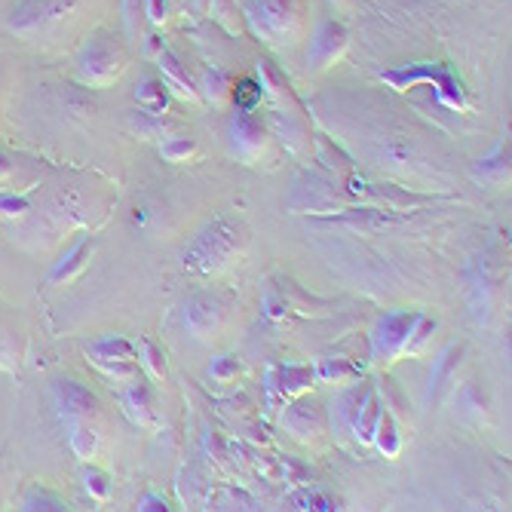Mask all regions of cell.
<instances>
[{
	"mask_svg": "<svg viewBox=\"0 0 512 512\" xmlns=\"http://www.w3.org/2000/svg\"><path fill=\"white\" fill-rule=\"evenodd\" d=\"M243 227L237 221H227V218H218L212 221L203 234L194 240V246L184 252V267L188 270H197V273H212V270H221L230 264L243 246Z\"/></svg>",
	"mask_w": 512,
	"mask_h": 512,
	"instance_id": "6da1fadb",
	"label": "cell"
},
{
	"mask_svg": "<svg viewBox=\"0 0 512 512\" xmlns=\"http://www.w3.org/2000/svg\"><path fill=\"white\" fill-rule=\"evenodd\" d=\"M249 19L270 43H289L298 34L301 10L298 0H249Z\"/></svg>",
	"mask_w": 512,
	"mask_h": 512,
	"instance_id": "7a4b0ae2",
	"label": "cell"
},
{
	"mask_svg": "<svg viewBox=\"0 0 512 512\" xmlns=\"http://www.w3.org/2000/svg\"><path fill=\"white\" fill-rule=\"evenodd\" d=\"M80 80L89 86H108L123 71V50L105 34L92 37L80 53Z\"/></svg>",
	"mask_w": 512,
	"mask_h": 512,
	"instance_id": "3957f363",
	"label": "cell"
},
{
	"mask_svg": "<svg viewBox=\"0 0 512 512\" xmlns=\"http://www.w3.org/2000/svg\"><path fill=\"white\" fill-rule=\"evenodd\" d=\"M71 7L74 0H19L7 19V28L22 37H34L50 25L62 22Z\"/></svg>",
	"mask_w": 512,
	"mask_h": 512,
	"instance_id": "277c9868",
	"label": "cell"
},
{
	"mask_svg": "<svg viewBox=\"0 0 512 512\" xmlns=\"http://www.w3.org/2000/svg\"><path fill=\"white\" fill-rule=\"evenodd\" d=\"M417 319H421V313H387V316L378 322L375 335H371V356L390 362L393 356L405 353L408 338H411V332H414Z\"/></svg>",
	"mask_w": 512,
	"mask_h": 512,
	"instance_id": "5b68a950",
	"label": "cell"
},
{
	"mask_svg": "<svg viewBox=\"0 0 512 512\" xmlns=\"http://www.w3.org/2000/svg\"><path fill=\"white\" fill-rule=\"evenodd\" d=\"M53 399H56V408L68 424H80V421H89V417L99 414L96 393L83 384H77V381H68V378L53 384Z\"/></svg>",
	"mask_w": 512,
	"mask_h": 512,
	"instance_id": "8992f818",
	"label": "cell"
},
{
	"mask_svg": "<svg viewBox=\"0 0 512 512\" xmlns=\"http://www.w3.org/2000/svg\"><path fill=\"white\" fill-rule=\"evenodd\" d=\"M436 80L439 83V96H442V102L445 105H451V108H463V92H460V86H457V80L451 77V71H445V68H430V65H421V68H414V71H387L384 74V80L387 83H393L396 89H405L408 83H414V80Z\"/></svg>",
	"mask_w": 512,
	"mask_h": 512,
	"instance_id": "52a82bcc",
	"label": "cell"
},
{
	"mask_svg": "<svg viewBox=\"0 0 512 512\" xmlns=\"http://www.w3.org/2000/svg\"><path fill=\"white\" fill-rule=\"evenodd\" d=\"M89 353H92V362H96L105 375L129 378L132 362H135V347L126 338H102L89 347Z\"/></svg>",
	"mask_w": 512,
	"mask_h": 512,
	"instance_id": "ba28073f",
	"label": "cell"
},
{
	"mask_svg": "<svg viewBox=\"0 0 512 512\" xmlns=\"http://www.w3.org/2000/svg\"><path fill=\"white\" fill-rule=\"evenodd\" d=\"M221 304L209 295H200V298H191L188 307H184V325L191 329V335L197 338H212L218 329H221Z\"/></svg>",
	"mask_w": 512,
	"mask_h": 512,
	"instance_id": "9c48e42d",
	"label": "cell"
},
{
	"mask_svg": "<svg viewBox=\"0 0 512 512\" xmlns=\"http://www.w3.org/2000/svg\"><path fill=\"white\" fill-rule=\"evenodd\" d=\"M230 142H234V151L243 160H255L264 151V129L255 117H249L243 111L234 117V123H230Z\"/></svg>",
	"mask_w": 512,
	"mask_h": 512,
	"instance_id": "30bf717a",
	"label": "cell"
},
{
	"mask_svg": "<svg viewBox=\"0 0 512 512\" xmlns=\"http://www.w3.org/2000/svg\"><path fill=\"white\" fill-rule=\"evenodd\" d=\"M123 408L135 424L151 427L154 424V393H151V387L142 381H132L123 393Z\"/></svg>",
	"mask_w": 512,
	"mask_h": 512,
	"instance_id": "8fae6325",
	"label": "cell"
},
{
	"mask_svg": "<svg viewBox=\"0 0 512 512\" xmlns=\"http://www.w3.org/2000/svg\"><path fill=\"white\" fill-rule=\"evenodd\" d=\"M344 40H347V34H344L341 25L325 22V25L319 28V34H316V40H313V65H316V68L329 65V62L344 50Z\"/></svg>",
	"mask_w": 512,
	"mask_h": 512,
	"instance_id": "7c38bea8",
	"label": "cell"
},
{
	"mask_svg": "<svg viewBox=\"0 0 512 512\" xmlns=\"http://www.w3.org/2000/svg\"><path fill=\"white\" fill-rule=\"evenodd\" d=\"M289 427L295 430V436H304V439L322 433L325 417H322L319 402H298V405H292V411H289Z\"/></svg>",
	"mask_w": 512,
	"mask_h": 512,
	"instance_id": "4fadbf2b",
	"label": "cell"
},
{
	"mask_svg": "<svg viewBox=\"0 0 512 512\" xmlns=\"http://www.w3.org/2000/svg\"><path fill=\"white\" fill-rule=\"evenodd\" d=\"M135 102H138V108H142L145 114H151V117L163 114V108H166V102H169L166 83L151 80V77L142 80V83H138V89H135Z\"/></svg>",
	"mask_w": 512,
	"mask_h": 512,
	"instance_id": "5bb4252c",
	"label": "cell"
},
{
	"mask_svg": "<svg viewBox=\"0 0 512 512\" xmlns=\"http://www.w3.org/2000/svg\"><path fill=\"white\" fill-rule=\"evenodd\" d=\"M89 252H92V243H89V240H83L80 246H74V249L56 264V270L50 273V283H68V279H74V276L86 267Z\"/></svg>",
	"mask_w": 512,
	"mask_h": 512,
	"instance_id": "9a60e30c",
	"label": "cell"
},
{
	"mask_svg": "<svg viewBox=\"0 0 512 512\" xmlns=\"http://www.w3.org/2000/svg\"><path fill=\"white\" fill-rule=\"evenodd\" d=\"M71 448H74V454H77L80 460H92V457H96V451H99V433L92 430L86 421L74 424V433H71Z\"/></svg>",
	"mask_w": 512,
	"mask_h": 512,
	"instance_id": "2e32d148",
	"label": "cell"
},
{
	"mask_svg": "<svg viewBox=\"0 0 512 512\" xmlns=\"http://www.w3.org/2000/svg\"><path fill=\"white\" fill-rule=\"evenodd\" d=\"M22 509L34 512V509H65V500L53 491H46L43 485H31L22 497Z\"/></svg>",
	"mask_w": 512,
	"mask_h": 512,
	"instance_id": "e0dca14e",
	"label": "cell"
},
{
	"mask_svg": "<svg viewBox=\"0 0 512 512\" xmlns=\"http://www.w3.org/2000/svg\"><path fill=\"white\" fill-rule=\"evenodd\" d=\"M378 445L387 457H396L399 454V433H396V424H393V417L390 414H381L378 417Z\"/></svg>",
	"mask_w": 512,
	"mask_h": 512,
	"instance_id": "ac0fdd59",
	"label": "cell"
},
{
	"mask_svg": "<svg viewBox=\"0 0 512 512\" xmlns=\"http://www.w3.org/2000/svg\"><path fill=\"white\" fill-rule=\"evenodd\" d=\"M289 506L292 509H335V500L319 491H298L289 497Z\"/></svg>",
	"mask_w": 512,
	"mask_h": 512,
	"instance_id": "d6986e66",
	"label": "cell"
},
{
	"mask_svg": "<svg viewBox=\"0 0 512 512\" xmlns=\"http://www.w3.org/2000/svg\"><path fill=\"white\" fill-rule=\"evenodd\" d=\"M310 381H313V371H310V368H295V365L283 368V390H286V393L304 390Z\"/></svg>",
	"mask_w": 512,
	"mask_h": 512,
	"instance_id": "ffe728a7",
	"label": "cell"
},
{
	"mask_svg": "<svg viewBox=\"0 0 512 512\" xmlns=\"http://www.w3.org/2000/svg\"><path fill=\"white\" fill-rule=\"evenodd\" d=\"M234 99H237V105H240L243 111H249V108H255V105L261 102V86H258L255 80H240V83H237V92H234Z\"/></svg>",
	"mask_w": 512,
	"mask_h": 512,
	"instance_id": "44dd1931",
	"label": "cell"
},
{
	"mask_svg": "<svg viewBox=\"0 0 512 512\" xmlns=\"http://www.w3.org/2000/svg\"><path fill=\"white\" fill-rule=\"evenodd\" d=\"M194 154V142L191 138H169V142L163 145V157L169 163H181V160H188Z\"/></svg>",
	"mask_w": 512,
	"mask_h": 512,
	"instance_id": "7402d4cb",
	"label": "cell"
},
{
	"mask_svg": "<svg viewBox=\"0 0 512 512\" xmlns=\"http://www.w3.org/2000/svg\"><path fill=\"white\" fill-rule=\"evenodd\" d=\"M209 371H212V378H215V381L227 384V381H234V378H237L240 362H237V356H221Z\"/></svg>",
	"mask_w": 512,
	"mask_h": 512,
	"instance_id": "603a6c76",
	"label": "cell"
},
{
	"mask_svg": "<svg viewBox=\"0 0 512 512\" xmlns=\"http://www.w3.org/2000/svg\"><path fill=\"white\" fill-rule=\"evenodd\" d=\"M25 212H31L28 197H16V194H4V197H0V215L16 218V215H25Z\"/></svg>",
	"mask_w": 512,
	"mask_h": 512,
	"instance_id": "cb8c5ba5",
	"label": "cell"
},
{
	"mask_svg": "<svg viewBox=\"0 0 512 512\" xmlns=\"http://www.w3.org/2000/svg\"><path fill=\"white\" fill-rule=\"evenodd\" d=\"M163 62H166L163 68H166V74H169V80H172V83L178 86V92H181V96H191V99H194V89H191V83H188V77H184V74H181V68H178V62H175L172 56H163Z\"/></svg>",
	"mask_w": 512,
	"mask_h": 512,
	"instance_id": "d4e9b609",
	"label": "cell"
},
{
	"mask_svg": "<svg viewBox=\"0 0 512 512\" xmlns=\"http://www.w3.org/2000/svg\"><path fill=\"white\" fill-rule=\"evenodd\" d=\"M86 488H89V494H96L99 500H105L108 497V491H111V485H108V476L105 473H99V470H86Z\"/></svg>",
	"mask_w": 512,
	"mask_h": 512,
	"instance_id": "484cf974",
	"label": "cell"
},
{
	"mask_svg": "<svg viewBox=\"0 0 512 512\" xmlns=\"http://www.w3.org/2000/svg\"><path fill=\"white\" fill-rule=\"evenodd\" d=\"M19 362V353H16V347L0 335V368H13Z\"/></svg>",
	"mask_w": 512,
	"mask_h": 512,
	"instance_id": "4316f807",
	"label": "cell"
},
{
	"mask_svg": "<svg viewBox=\"0 0 512 512\" xmlns=\"http://www.w3.org/2000/svg\"><path fill=\"white\" fill-rule=\"evenodd\" d=\"M145 350H148V365L154 368V375H157V378H163V375H166V362H163V353H160L154 344H145Z\"/></svg>",
	"mask_w": 512,
	"mask_h": 512,
	"instance_id": "83f0119b",
	"label": "cell"
},
{
	"mask_svg": "<svg viewBox=\"0 0 512 512\" xmlns=\"http://www.w3.org/2000/svg\"><path fill=\"white\" fill-rule=\"evenodd\" d=\"M10 175H13V160L7 154H0V181L10 178Z\"/></svg>",
	"mask_w": 512,
	"mask_h": 512,
	"instance_id": "f1b7e54d",
	"label": "cell"
},
{
	"mask_svg": "<svg viewBox=\"0 0 512 512\" xmlns=\"http://www.w3.org/2000/svg\"><path fill=\"white\" fill-rule=\"evenodd\" d=\"M142 509H166V500H160V497H145V500H142Z\"/></svg>",
	"mask_w": 512,
	"mask_h": 512,
	"instance_id": "f546056e",
	"label": "cell"
},
{
	"mask_svg": "<svg viewBox=\"0 0 512 512\" xmlns=\"http://www.w3.org/2000/svg\"><path fill=\"white\" fill-rule=\"evenodd\" d=\"M151 19H163V0H151Z\"/></svg>",
	"mask_w": 512,
	"mask_h": 512,
	"instance_id": "4dcf8cb0",
	"label": "cell"
}]
</instances>
